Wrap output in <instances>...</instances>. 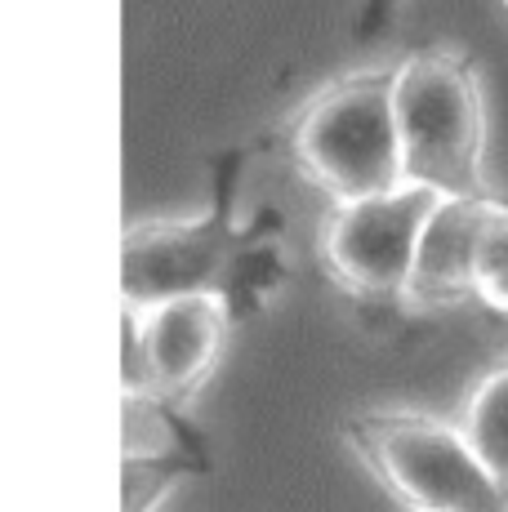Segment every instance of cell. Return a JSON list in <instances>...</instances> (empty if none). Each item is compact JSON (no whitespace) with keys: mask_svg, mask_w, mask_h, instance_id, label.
Segmentation results:
<instances>
[{"mask_svg":"<svg viewBox=\"0 0 508 512\" xmlns=\"http://www.w3.org/2000/svg\"><path fill=\"white\" fill-rule=\"evenodd\" d=\"M139 326L143 343H148L156 397L170 401L174 410L192 406V397L210 383L223 357V343H228V294H188V299L156 303V308L139 312Z\"/></svg>","mask_w":508,"mask_h":512,"instance_id":"obj_6","label":"cell"},{"mask_svg":"<svg viewBox=\"0 0 508 512\" xmlns=\"http://www.w3.org/2000/svg\"><path fill=\"white\" fill-rule=\"evenodd\" d=\"M290 152L330 205L402 187L406 161L393 112V67L344 76L321 90L290 130Z\"/></svg>","mask_w":508,"mask_h":512,"instance_id":"obj_3","label":"cell"},{"mask_svg":"<svg viewBox=\"0 0 508 512\" xmlns=\"http://www.w3.org/2000/svg\"><path fill=\"white\" fill-rule=\"evenodd\" d=\"M477 303L508 317V201L495 196L477 241Z\"/></svg>","mask_w":508,"mask_h":512,"instance_id":"obj_11","label":"cell"},{"mask_svg":"<svg viewBox=\"0 0 508 512\" xmlns=\"http://www.w3.org/2000/svg\"><path fill=\"white\" fill-rule=\"evenodd\" d=\"M241 236L223 214L143 219L121 236V303L148 312L188 294H228Z\"/></svg>","mask_w":508,"mask_h":512,"instance_id":"obj_5","label":"cell"},{"mask_svg":"<svg viewBox=\"0 0 508 512\" xmlns=\"http://www.w3.org/2000/svg\"><path fill=\"white\" fill-rule=\"evenodd\" d=\"M442 192L402 183L361 201H339L321 219V263L357 299H406L415 272L419 232H424Z\"/></svg>","mask_w":508,"mask_h":512,"instance_id":"obj_4","label":"cell"},{"mask_svg":"<svg viewBox=\"0 0 508 512\" xmlns=\"http://www.w3.org/2000/svg\"><path fill=\"white\" fill-rule=\"evenodd\" d=\"M121 459H152V455H183L174 406L161 397H121Z\"/></svg>","mask_w":508,"mask_h":512,"instance_id":"obj_9","label":"cell"},{"mask_svg":"<svg viewBox=\"0 0 508 512\" xmlns=\"http://www.w3.org/2000/svg\"><path fill=\"white\" fill-rule=\"evenodd\" d=\"M344 441L406 512H508V490L455 419L424 410H357L344 419Z\"/></svg>","mask_w":508,"mask_h":512,"instance_id":"obj_2","label":"cell"},{"mask_svg":"<svg viewBox=\"0 0 508 512\" xmlns=\"http://www.w3.org/2000/svg\"><path fill=\"white\" fill-rule=\"evenodd\" d=\"M455 423L473 441V450L491 468V477L508 490V361L477 374L468 397L459 401Z\"/></svg>","mask_w":508,"mask_h":512,"instance_id":"obj_8","label":"cell"},{"mask_svg":"<svg viewBox=\"0 0 508 512\" xmlns=\"http://www.w3.org/2000/svg\"><path fill=\"white\" fill-rule=\"evenodd\" d=\"M491 201L473 196H442L419 232L415 272L406 285V308L419 312H451L477 299V241H482Z\"/></svg>","mask_w":508,"mask_h":512,"instance_id":"obj_7","label":"cell"},{"mask_svg":"<svg viewBox=\"0 0 508 512\" xmlns=\"http://www.w3.org/2000/svg\"><path fill=\"white\" fill-rule=\"evenodd\" d=\"M504 5H508V0H504Z\"/></svg>","mask_w":508,"mask_h":512,"instance_id":"obj_14","label":"cell"},{"mask_svg":"<svg viewBox=\"0 0 508 512\" xmlns=\"http://www.w3.org/2000/svg\"><path fill=\"white\" fill-rule=\"evenodd\" d=\"M121 397H156L148 343H143L139 312L121 303Z\"/></svg>","mask_w":508,"mask_h":512,"instance_id":"obj_12","label":"cell"},{"mask_svg":"<svg viewBox=\"0 0 508 512\" xmlns=\"http://www.w3.org/2000/svg\"><path fill=\"white\" fill-rule=\"evenodd\" d=\"M197 472L192 450L152 459H121V512H156L179 490V481Z\"/></svg>","mask_w":508,"mask_h":512,"instance_id":"obj_10","label":"cell"},{"mask_svg":"<svg viewBox=\"0 0 508 512\" xmlns=\"http://www.w3.org/2000/svg\"><path fill=\"white\" fill-rule=\"evenodd\" d=\"M393 14H397V0H366V5H361V36L379 32Z\"/></svg>","mask_w":508,"mask_h":512,"instance_id":"obj_13","label":"cell"},{"mask_svg":"<svg viewBox=\"0 0 508 512\" xmlns=\"http://www.w3.org/2000/svg\"><path fill=\"white\" fill-rule=\"evenodd\" d=\"M393 112L406 183L442 196L491 201L486 187V98L473 58L451 45L410 49L393 63Z\"/></svg>","mask_w":508,"mask_h":512,"instance_id":"obj_1","label":"cell"}]
</instances>
